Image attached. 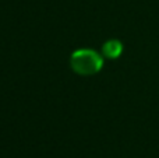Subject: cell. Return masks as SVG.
<instances>
[{
    "label": "cell",
    "instance_id": "1",
    "mask_svg": "<svg viewBox=\"0 0 159 158\" xmlns=\"http://www.w3.org/2000/svg\"><path fill=\"white\" fill-rule=\"evenodd\" d=\"M71 69L80 76H92L103 66L102 56L92 49H78L70 58Z\"/></svg>",
    "mask_w": 159,
    "mask_h": 158
},
{
    "label": "cell",
    "instance_id": "2",
    "mask_svg": "<svg viewBox=\"0 0 159 158\" xmlns=\"http://www.w3.org/2000/svg\"><path fill=\"white\" fill-rule=\"evenodd\" d=\"M121 50H123V46L119 41L116 39H112V41H107L106 44L102 48V53H103L106 58L109 59H116L121 55Z\"/></svg>",
    "mask_w": 159,
    "mask_h": 158
}]
</instances>
